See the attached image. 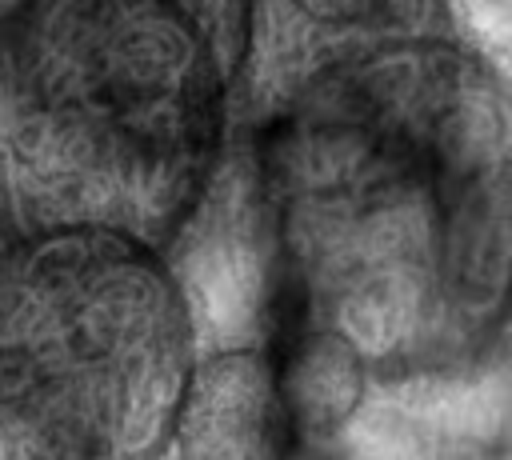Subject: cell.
Wrapping results in <instances>:
<instances>
[{
    "label": "cell",
    "mask_w": 512,
    "mask_h": 460,
    "mask_svg": "<svg viewBox=\"0 0 512 460\" xmlns=\"http://www.w3.org/2000/svg\"><path fill=\"white\" fill-rule=\"evenodd\" d=\"M256 8L44 0L0 8V240L164 248L224 152Z\"/></svg>",
    "instance_id": "6da1fadb"
},
{
    "label": "cell",
    "mask_w": 512,
    "mask_h": 460,
    "mask_svg": "<svg viewBox=\"0 0 512 460\" xmlns=\"http://www.w3.org/2000/svg\"><path fill=\"white\" fill-rule=\"evenodd\" d=\"M196 360L160 252L100 236L0 248V460H164Z\"/></svg>",
    "instance_id": "7a4b0ae2"
},
{
    "label": "cell",
    "mask_w": 512,
    "mask_h": 460,
    "mask_svg": "<svg viewBox=\"0 0 512 460\" xmlns=\"http://www.w3.org/2000/svg\"><path fill=\"white\" fill-rule=\"evenodd\" d=\"M304 444L272 344L220 348L196 360L176 420L180 460H292Z\"/></svg>",
    "instance_id": "3957f363"
},
{
    "label": "cell",
    "mask_w": 512,
    "mask_h": 460,
    "mask_svg": "<svg viewBox=\"0 0 512 460\" xmlns=\"http://www.w3.org/2000/svg\"><path fill=\"white\" fill-rule=\"evenodd\" d=\"M272 348L304 440L340 432L368 392L372 364L360 356V348L348 336L320 324L280 328V340Z\"/></svg>",
    "instance_id": "277c9868"
}]
</instances>
